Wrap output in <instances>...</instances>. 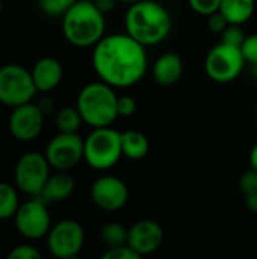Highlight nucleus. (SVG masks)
I'll return each mask as SVG.
<instances>
[{
  "mask_svg": "<svg viewBox=\"0 0 257 259\" xmlns=\"http://www.w3.org/2000/svg\"><path fill=\"white\" fill-rule=\"evenodd\" d=\"M126 32L144 47L164 42L173 30L170 11L156 0H139L129 5L124 15Z\"/></svg>",
  "mask_w": 257,
  "mask_h": 259,
  "instance_id": "nucleus-2",
  "label": "nucleus"
},
{
  "mask_svg": "<svg viewBox=\"0 0 257 259\" xmlns=\"http://www.w3.org/2000/svg\"><path fill=\"white\" fill-rule=\"evenodd\" d=\"M103 259H141V256L129 246H117V247H109L103 253Z\"/></svg>",
  "mask_w": 257,
  "mask_h": 259,
  "instance_id": "nucleus-28",
  "label": "nucleus"
},
{
  "mask_svg": "<svg viewBox=\"0 0 257 259\" xmlns=\"http://www.w3.org/2000/svg\"><path fill=\"white\" fill-rule=\"evenodd\" d=\"M182 74H183V61L176 52H165L155 61L151 67L153 80L162 87H171L177 83Z\"/></svg>",
  "mask_w": 257,
  "mask_h": 259,
  "instance_id": "nucleus-16",
  "label": "nucleus"
},
{
  "mask_svg": "<svg viewBox=\"0 0 257 259\" xmlns=\"http://www.w3.org/2000/svg\"><path fill=\"white\" fill-rule=\"evenodd\" d=\"M92 203L105 212H117L129 202V188L126 182L112 175L97 178L89 190Z\"/></svg>",
  "mask_w": 257,
  "mask_h": 259,
  "instance_id": "nucleus-12",
  "label": "nucleus"
},
{
  "mask_svg": "<svg viewBox=\"0 0 257 259\" xmlns=\"http://www.w3.org/2000/svg\"><path fill=\"white\" fill-rule=\"evenodd\" d=\"M36 93L30 70L20 64H5L0 67V103L3 106L12 109L29 103Z\"/></svg>",
  "mask_w": 257,
  "mask_h": 259,
  "instance_id": "nucleus-6",
  "label": "nucleus"
},
{
  "mask_svg": "<svg viewBox=\"0 0 257 259\" xmlns=\"http://www.w3.org/2000/svg\"><path fill=\"white\" fill-rule=\"evenodd\" d=\"M121 144H123V155L127 159L139 161L144 159L150 152V141L145 134L141 131H126L121 134Z\"/></svg>",
  "mask_w": 257,
  "mask_h": 259,
  "instance_id": "nucleus-19",
  "label": "nucleus"
},
{
  "mask_svg": "<svg viewBox=\"0 0 257 259\" xmlns=\"http://www.w3.org/2000/svg\"><path fill=\"white\" fill-rule=\"evenodd\" d=\"M254 74H256V80H257V65L254 67Z\"/></svg>",
  "mask_w": 257,
  "mask_h": 259,
  "instance_id": "nucleus-38",
  "label": "nucleus"
},
{
  "mask_svg": "<svg viewBox=\"0 0 257 259\" xmlns=\"http://www.w3.org/2000/svg\"><path fill=\"white\" fill-rule=\"evenodd\" d=\"M239 191L244 196L257 191V170L250 167V170L242 173V176L239 178Z\"/></svg>",
  "mask_w": 257,
  "mask_h": 259,
  "instance_id": "nucleus-29",
  "label": "nucleus"
},
{
  "mask_svg": "<svg viewBox=\"0 0 257 259\" xmlns=\"http://www.w3.org/2000/svg\"><path fill=\"white\" fill-rule=\"evenodd\" d=\"M14 226L27 241L45 238L52 228V215L47 209V202L41 197H32L20 203L14 215Z\"/></svg>",
  "mask_w": 257,
  "mask_h": 259,
  "instance_id": "nucleus-9",
  "label": "nucleus"
},
{
  "mask_svg": "<svg viewBox=\"0 0 257 259\" xmlns=\"http://www.w3.org/2000/svg\"><path fill=\"white\" fill-rule=\"evenodd\" d=\"M32 79L35 82V87L38 93L47 94L59 87V83L64 79V67L59 59L53 56H42L39 58L32 70Z\"/></svg>",
  "mask_w": 257,
  "mask_h": 259,
  "instance_id": "nucleus-15",
  "label": "nucleus"
},
{
  "mask_svg": "<svg viewBox=\"0 0 257 259\" xmlns=\"http://www.w3.org/2000/svg\"><path fill=\"white\" fill-rule=\"evenodd\" d=\"M20 206L18 188L8 182H0V220L14 219Z\"/></svg>",
  "mask_w": 257,
  "mask_h": 259,
  "instance_id": "nucleus-21",
  "label": "nucleus"
},
{
  "mask_svg": "<svg viewBox=\"0 0 257 259\" xmlns=\"http://www.w3.org/2000/svg\"><path fill=\"white\" fill-rule=\"evenodd\" d=\"M45 240L53 258L73 259L85 246V229L77 220L64 219L52 225Z\"/></svg>",
  "mask_w": 257,
  "mask_h": 259,
  "instance_id": "nucleus-10",
  "label": "nucleus"
},
{
  "mask_svg": "<svg viewBox=\"0 0 257 259\" xmlns=\"http://www.w3.org/2000/svg\"><path fill=\"white\" fill-rule=\"evenodd\" d=\"M244 197H245V205H247V208H248L251 212L257 214V191L251 193V194H247V196H244Z\"/></svg>",
  "mask_w": 257,
  "mask_h": 259,
  "instance_id": "nucleus-34",
  "label": "nucleus"
},
{
  "mask_svg": "<svg viewBox=\"0 0 257 259\" xmlns=\"http://www.w3.org/2000/svg\"><path fill=\"white\" fill-rule=\"evenodd\" d=\"M188 5L198 15L208 17V15L220 11L221 0H188Z\"/></svg>",
  "mask_w": 257,
  "mask_h": 259,
  "instance_id": "nucleus-26",
  "label": "nucleus"
},
{
  "mask_svg": "<svg viewBox=\"0 0 257 259\" xmlns=\"http://www.w3.org/2000/svg\"><path fill=\"white\" fill-rule=\"evenodd\" d=\"M0 167H2V161H0Z\"/></svg>",
  "mask_w": 257,
  "mask_h": 259,
  "instance_id": "nucleus-41",
  "label": "nucleus"
},
{
  "mask_svg": "<svg viewBox=\"0 0 257 259\" xmlns=\"http://www.w3.org/2000/svg\"><path fill=\"white\" fill-rule=\"evenodd\" d=\"M77 0H38V8L48 17H62Z\"/></svg>",
  "mask_w": 257,
  "mask_h": 259,
  "instance_id": "nucleus-23",
  "label": "nucleus"
},
{
  "mask_svg": "<svg viewBox=\"0 0 257 259\" xmlns=\"http://www.w3.org/2000/svg\"><path fill=\"white\" fill-rule=\"evenodd\" d=\"M245 33L241 24H229L224 32L221 33V42L235 46V47H241V44L245 39Z\"/></svg>",
  "mask_w": 257,
  "mask_h": 259,
  "instance_id": "nucleus-24",
  "label": "nucleus"
},
{
  "mask_svg": "<svg viewBox=\"0 0 257 259\" xmlns=\"http://www.w3.org/2000/svg\"><path fill=\"white\" fill-rule=\"evenodd\" d=\"M44 118L45 115L39 106L29 102L12 108L8 118V127L14 140L20 143H30L41 135L44 129Z\"/></svg>",
  "mask_w": 257,
  "mask_h": 259,
  "instance_id": "nucleus-13",
  "label": "nucleus"
},
{
  "mask_svg": "<svg viewBox=\"0 0 257 259\" xmlns=\"http://www.w3.org/2000/svg\"><path fill=\"white\" fill-rule=\"evenodd\" d=\"M44 155L55 171H70L83 161V138L79 132H58L47 143Z\"/></svg>",
  "mask_w": 257,
  "mask_h": 259,
  "instance_id": "nucleus-11",
  "label": "nucleus"
},
{
  "mask_svg": "<svg viewBox=\"0 0 257 259\" xmlns=\"http://www.w3.org/2000/svg\"><path fill=\"white\" fill-rule=\"evenodd\" d=\"M41 252L32 244H18L8 253V259H41Z\"/></svg>",
  "mask_w": 257,
  "mask_h": 259,
  "instance_id": "nucleus-27",
  "label": "nucleus"
},
{
  "mask_svg": "<svg viewBox=\"0 0 257 259\" xmlns=\"http://www.w3.org/2000/svg\"><path fill=\"white\" fill-rule=\"evenodd\" d=\"M220 12L230 24L244 26L256 12V0H221Z\"/></svg>",
  "mask_w": 257,
  "mask_h": 259,
  "instance_id": "nucleus-18",
  "label": "nucleus"
},
{
  "mask_svg": "<svg viewBox=\"0 0 257 259\" xmlns=\"http://www.w3.org/2000/svg\"><path fill=\"white\" fill-rule=\"evenodd\" d=\"M92 2L95 3V6H97L103 14L112 12V11L117 8V5L120 3V0H92Z\"/></svg>",
  "mask_w": 257,
  "mask_h": 259,
  "instance_id": "nucleus-32",
  "label": "nucleus"
},
{
  "mask_svg": "<svg viewBox=\"0 0 257 259\" xmlns=\"http://www.w3.org/2000/svg\"><path fill=\"white\" fill-rule=\"evenodd\" d=\"M62 35L77 49L94 47L106 32V14L92 0H77L61 17Z\"/></svg>",
  "mask_w": 257,
  "mask_h": 259,
  "instance_id": "nucleus-3",
  "label": "nucleus"
},
{
  "mask_svg": "<svg viewBox=\"0 0 257 259\" xmlns=\"http://www.w3.org/2000/svg\"><path fill=\"white\" fill-rule=\"evenodd\" d=\"M0 228H2V220H0Z\"/></svg>",
  "mask_w": 257,
  "mask_h": 259,
  "instance_id": "nucleus-40",
  "label": "nucleus"
},
{
  "mask_svg": "<svg viewBox=\"0 0 257 259\" xmlns=\"http://www.w3.org/2000/svg\"><path fill=\"white\" fill-rule=\"evenodd\" d=\"M2 11H3V2L0 0V14H2Z\"/></svg>",
  "mask_w": 257,
  "mask_h": 259,
  "instance_id": "nucleus-37",
  "label": "nucleus"
},
{
  "mask_svg": "<svg viewBox=\"0 0 257 259\" xmlns=\"http://www.w3.org/2000/svg\"><path fill=\"white\" fill-rule=\"evenodd\" d=\"M52 167L44 153L26 152L23 153L14 167V185L20 193L38 197L52 175Z\"/></svg>",
  "mask_w": 257,
  "mask_h": 259,
  "instance_id": "nucleus-7",
  "label": "nucleus"
},
{
  "mask_svg": "<svg viewBox=\"0 0 257 259\" xmlns=\"http://www.w3.org/2000/svg\"><path fill=\"white\" fill-rule=\"evenodd\" d=\"M248 162H250V167L257 170V143L251 147L250 150V155H248Z\"/></svg>",
  "mask_w": 257,
  "mask_h": 259,
  "instance_id": "nucleus-35",
  "label": "nucleus"
},
{
  "mask_svg": "<svg viewBox=\"0 0 257 259\" xmlns=\"http://www.w3.org/2000/svg\"><path fill=\"white\" fill-rule=\"evenodd\" d=\"M74 188L76 182L68 171H56L50 175L38 197L47 203H59L70 199L74 193Z\"/></svg>",
  "mask_w": 257,
  "mask_h": 259,
  "instance_id": "nucleus-17",
  "label": "nucleus"
},
{
  "mask_svg": "<svg viewBox=\"0 0 257 259\" xmlns=\"http://www.w3.org/2000/svg\"><path fill=\"white\" fill-rule=\"evenodd\" d=\"M256 120H257V105H256Z\"/></svg>",
  "mask_w": 257,
  "mask_h": 259,
  "instance_id": "nucleus-39",
  "label": "nucleus"
},
{
  "mask_svg": "<svg viewBox=\"0 0 257 259\" xmlns=\"http://www.w3.org/2000/svg\"><path fill=\"white\" fill-rule=\"evenodd\" d=\"M36 105L39 106V109L42 111V114H44V115H48V114H52V112L55 111L53 99H50V97H47V96L41 97V99H39V102H38Z\"/></svg>",
  "mask_w": 257,
  "mask_h": 259,
  "instance_id": "nucleus-33",
  "label": "nucleus"
},
{
  "mask_svg": "<svg viewBox=\"0 0 257 259\" xmlns=\"http://www.w3.org/2000/svg\"><path fill=\"white\" fill-rule=\"evenodd\" d=\"M121 132L106 127H94L83 138V161L97 171L114 168L123 158Z\"/></svg>",
  "mask_w": 257,
  "mask_h": 259,
  "instance_id": "nucleus-5",
  "label": "nucleus"
},
{
  "mask_svg": "<svg viewBox=\"0 0 257 259\" xmlns=\"http://www.w3.org/2000/svg\"><path fill=\"white\" fill-rule=\"evenodd\" d=\"M55 124L58 127V132L76 134L85 123H83V118L76 106H64L56 111Z\"/></svg>",
  "mask_w": 257,
  "mask_h": 259,
  "instance_id": "nucleus-20",
  "label": "nucleus"
},
{
  "mask_svg": "<svg viewBox=\"0 0 257 259\" xmlns=\"http://www.w3.org/2000/svg\"><path fill=\"white\" fill-rule=\"evenodd\" d=\"M127 237L129 229L117 222H109L100 229V241L106 246V249L127 244Z\"/></svg>",
  "mask_w": 257,
  "mask_h": 259,
  "instance_id": "nucleus-22",
  "label": "nucleus"
},
{
  "mask_svg": "<svg viewBox=\"0 0 257 259\" xmlns=\"http://www.w3.org/2000/svg\"><path fill=\"white\" fill-rule=\"evenodd\" d=\"M245 64L239 47L220 42L208 52L204 58V71L208 77L217 83H230L241 76Z\"/></svg>",
  "mask_w": 257,
  "mask_h": 259,
  "instance_id": "nucleus-8",
  "label": "nucleus"
},
{
  "mask_svg": "<svg viewBox=\"0 0 257 259\" xmlns=\"http://www.w3.org/2000/svg\"><path fill=\"white\" fill-rule=\"evenodd\" d=\"M164 228L150 219L139 220L129 228L127 244L142 258L158 252L164 243Z\"/></svg>",
  "mask_w": 257,
  "mask_h": 259,
  "instance_id": "nucleus-14",
  "label": "nucleus"
},
{
  "mask_svg": "<svg viewBox=\"0 0 257 259\" xmlns=\"http://www.w3.org/2000/svg\"><path fill=\"white\" fill-rule=\"evenodd\" d=\"M241 52L244 55V59L247 64L256 67L257 65V33L247 35L244 42L241 44Z\"/></svg>",
  "mask_w": 257,
  "mask_h": 259,
  "instance_id": "nucleus-25",
  "label": "nucleus"
},
{
  "mask_svg": "<svg viewBox=\"0 0 257 259\" xmlns=\"http://www.w3.org/2000/svg\"><path fill=\"white\" fill-rule=\"evenodd\" d=\"M230 23L227 21V18L220 12V11H217V12H214V14H211V15H208V27L211 29V32H214V33H223L224 32V29L229 26Z\"/></svg>",
  "mask_w": 257,
  "mask_h": 259,
  "instance_id": "nucleus-31",
  "label": "nucleus"
},
{
  "mask_svg": "<svg viewBox=\"0 0 257 259\" xmlns=\"http://www.w3.org/2000/svg\"><path fill=\"white\" fill-rule=\"evenodd\" d=\"M141 42L127 32L105 35L94 47L91 64L100 80L117 88H130L142 80L148 56Z\"/></svg>",
  "mask_w": 257,
  "mask_h": 259,
  "instance_id": "nucleus-1",
  "label": "nucleus"
},
{
  "mask_svg": "<svg viewBox=\"0 0 257 259\" xmlns=\"http://www.w3.org/2000/svg\"><path fill=\"white\" fill-rule=\"evenodd\" d=\"M136 2H139V0H120V3H123V5H133V3H136Z\"/></svg>",
  "mask_w": 257,
  "mask_h": 259,
  "instance_id": "nucleus-36",
  "label": "nucleus"
},
{
  "mask_svg": "<svg viewBox=\"0 0 257 259\" xmlns=\"http://www.w3.org/2000/svg\"><path fill=\"white\" fill-rule=\"evenodd\" d=\"M136 108H138V105H136L135 97H132L129 94L118 96V115L120 117H124V118L132 117L136 112Z\"/></svg>",
  "mask_w": 257,
  "mask_h": 259,
  "instance_id": "nucleus-30",
  "label": "nucleus"
},
{
  "mask_svg": "<svg viewBox=\"0 0 257 259\" xmlns=\"http://www.w3.org/2000/svg\"><path fill=\"white\" fill-rule=\"evenodd\" d=\"M76 108L91 129L112 126L118 115V94L103 80L86 83L77 94Z\"/></svg>",
  "mask_w": 257,
  "mask_h": 259,
  "instance_id": "nucleus-4",
  "label": "nucleus"
}]
</instances>
